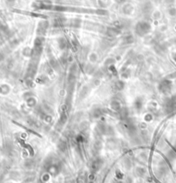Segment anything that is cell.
Listing matches in <instances>:
<instances>
[{"instance_id":"1","label":"cell","mask_w":176,"mask_h":183,"mask_svg":"<svg viewBox=\"0 0 176 183\" xmlns=\"http://www.w3.org/2000/svg\"><path fill=\"white\" fill-rule=\"evenodd\" d=\"M151 29V26L146 21H140L135 27L136 33L139 36H144L149 33Z\"/></svg>"},{"instance_id":"2","label":"cell","mask_w":176,"mask_h":183,"mask_svg":"<svg viewBox=\"0 0 176 183\" xmlns=\"http://www.w3.org/2000/svg\"><path fill=\"white\" fill-rule=\"evenodd\" d=\"M103 165V161L100 158H96L90 164V169L92 171H98Z\"/></svg>"},{"instance_id":"3","label":"cell","mask_w":176,"mask_h":183,"mask_svg":"<svg viewBox=\"0 0 176 183\" xmlns=\"http://www.w3.org/2000/svg\"><path fill=\"white\" fill-rule=\"evenodd\" d=\"M47 27H48V23L45 22V21L40 22L39 27H38V28H37L38 34H41V35H44L45 33H46V29H47Z\"/></svg>"},{"instance_id":"4","label":"cell","mask_w":176,"mask_h":183,"mask_svg":"<svg viewBox=\"0 0 176 183\" xmlns=\"http://www.w3.org/2000/svg\"><path fill=\"white\" fill-rule=\"evenodd\" d=\"M169 87H170V83L167 80H163L159 86V89L162 93H167V91L169 89Z\"/></svg>"},{"instance_id":"5","label":"cell","mask_w":176,"mask_h":183,"mask_svg":"<svg viewBox=\"0 0 176 183\" xmlns=\"http://www.w3.org/2000/svg\"><path fill=\"white\" fill-rule=\"evenodd\" d=\"M110 106H111L112 110H116V111H119V110H120L122 109L120 103L119 101H117V100H113V101H112L111 104H110Z\"/></svg>"},{"instance_id":"6","label":"cell","mask_w":176,"mask_h":183,"mask_svg":"<svg viewBox=\"0 0 176 183\" xmlns=\"http://www.w3.org/2000/svg\"><path fill=\"white\" fill-rule=\"evenodd\" d=\"M136 174H137V176H139V177H142V176H143L145 174V173H146V171H145V169H143V168H141V167H138L136 169Z\"/></svg>"},{"instance_id":"7","label":"cell","mask_w":176,"mask_h":183,"mask_svg":"<svg viewBox=\"0 0 176 183\" xmlns=\"http://www.w3.org/2000/svg\"><path fill=\"white\" fill-rule=\"evenodd\" d=\"M58 44H59V46L62 50H65V48L67 47V42L65 39H64V38L59 39H58Z\"/></svg>"},{"instance_id":"8","label":"cell","mask_w":176,"mask_h":183,"mask_svg":"<svg viewBox=\"0 0 176 183\" xmlns=\"http://www.w3.org/2000/svg\"><path fill=\"white\" fill-rule=\"evenodd\" d=\"M88 59H89L90 63H91V64H92V63H95V62L97 61V59H98V56H97L96 53L93 52V53H91V54L89 55V58H88Z\"/></svg>"},{"instance_id":"9","label":"cell","mask_w":176,"mask_h":183,"mask_svg":"<svg viewBox=\"0 0 176 183\" xmlns=\"http://www.w3.org/2000/svg\"><path fill=\"white\" fill-rule=\"evenodd\" d=\"M88 94V87L85 86V87H83V88H82L80 95H81L82 98H84V97H86Z\"/></svg>"},{"instance_id":"10","label":"cell","mask_w":176,"mask_h":183,"mask_svg":"<svg viewBox=\"0 0 176 183\" xmlns=\"http://www.w3.org/2000/svg\"><path fill=\"white\" fill-rule=\"evenodd\" d=\"M142 106H143V101H142V99H141V98H137V99L136 100V102H135L136 109H137V110H140V109L142 108Z\"/></svg>"},{"instance_id":"11","label":"cell","mask_w":176,"mask_h":183,"mask_svg":"<svg viewBox=\"0 0 176 183\" xmlns=\"http://www.w3.org/2000/svg\"><path fill=\"white\" fill-rule=\"evenodd\" d=\"M101 114H102V112L100 109H95V110H93V116L95 117V118L100 117V116H101Z\"/></svg>"},{"instance_id":"12","label":"cell","mask_w":176,"mask_h":183,"mask_svg":"<svg viewBox=\"0 0 176 183\" xmlns=\"http://www.w3.org/2000/svg\"><path fill=\"white\" fill-rule=\"evenodd\" d=\"M86 72L88 74H93V73H95V68H94V66L93 65L90 63V64H88V65H87V67H86Z\"/></svg>"},{"instance_id":"13","label":"cell","mask_w":176,"mask_h":183,"mask_svg":"<svg viewBox=\"0 0 176 183\" xmlns=\"http://www.w3.org/2000/svg\"><path fill=\"white\" fill-rule=\"evenodd\" d=\"M101 147H102V144L100 143V141L95 142V144H94V148H95V150H96L97 152H99V151H100Z\"/></svg>"},{"instance_id":"14","label":"cell","mask_w":176,"mask_h":183,"mask_svg":"<svg viewBox=\"0 0 176 183\" xmlns=\"http://www.w3.org/2000/svg\"><path fill=\"white\" fill-rule=\"evenodd\" d=\"M58 148H59L60 151H62V152H65V149H66V144L64 141H60L59 144H58Z\"/></svg>"},{"instance_id":"15","label":"cell","mask_w":176,"mask_h":183,"mask_svg":"<svg viewBox=\"0 0 176 183\" xmlns=\"http://www.w3.org/2000/svg\"><path fill=\"white\" fill-rule=\"evenodd\" d=\"M124 1H125V0H117V2L118 3H123Z\"/></svg>"},{"instance_id":"16","label":"cell","mask_w":176,"mask_h":183,"mask_svg":"<svg viewBox=\"0 0 176 183\" xmlns=\"http://www.w3.org/2000/svg\"><path fill=\"white\" fill-rule=\"evenodd\" d=\"M117 183H122V182H117Z\"/></svg>"}]
</instances>
